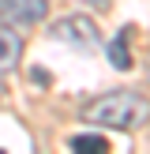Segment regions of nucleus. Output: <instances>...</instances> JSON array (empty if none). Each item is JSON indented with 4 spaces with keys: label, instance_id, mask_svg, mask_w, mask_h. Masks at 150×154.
I'll return each instance as SVG.
<instances>
[{
    "label": "nucleus",
    "instance_id": "nucleus-9",
    "mask_svg": "<svg viewBox=\"0 0 150 154\" xmlns=\"http://www.w3.org/2000/svg\"><path fill=\"white\" fill-rule=\"evenodd\" d=\"M0 98H4V83H0Z\"/></svg>",
    "mask_w": 150,
    "mask_h": 154
},
{
    "label": "nucleus",
    "instance_id": "nucleus-5",
    "mask_svg": "<svg viewBox=\"0 0 150 154\" xmlns=\"http://www.w3.org/2000/svg\"><path fill=\"white\" fill-rule=\"evenodd\" d=\"M131 30H135V26H120L116 38L109 42V60H112V68H116V72H128V68H131V53H128Z\"/></svg>",
    "mask_w": 150,
    "mask_h": 154
},
{
    "label": "nucleus",
    "instance_id": "nucleus-3",
    "mask_svg": "<svg viewBox=\"0 0 150 154\" xmlns=\"http://www.w3.org/2000/svg\"><path fill=\"white\" fill-rule=\"evenodd\" d=\"M49 15V0H0V23L8 26H34Z\"/></svg>",
    "mask_w": 150,
    "mask_h": 154
},
{
    "label": "nucleus",
    "instance_id": "nucleus-7",
    "mask_svg": "<svg viewBox=\"0 0 150 154\" xmlns=\"http://www.w3.org/2000/svg\"><path fill=\"white\" fill-rule=\"evenodd\" d=\"M82 4H86V8H98V11H109L112 0H82Z\"/></svg>",
    "mask_w": 150,
    "mask_h": 154
},
{
    "label": "nucleus",
    "instance_id": "nucleus-1",
    "mask_svg": "<svg viewBox=\"0 0 150 154\" xmlns=\"http://www.w3.org/2000/svg\"><path fill=\"white\" fill-rule=\"evenodd\" d=\"M82 120L101 124V128H116V132H131V128L150 120V102L135 90H109L82 109Z\"/></svg>",
    "mask_w": 150,
    "mask_h": 154
},
{
    "label": "nucleus",
    "instance_id": "nucleus-8",
    "mask_svg": "<svg viewBox=\"0 0 150 154\" xmlns=\"http://www.w3.org/2000/svg\"><path fill=\"white\" fill-rule=\"evenodd\" d=\"M146 79H150V60H146Z\"/></svg>",
    "mask_w": 150,
    "mask_h": 154
},
{
    "label": "nucleus",
    "instance_id": "nucleus-4",
    "mask_svg": "<svg viewBox=\"0 0 150 154\" xmlns=\"http://www.w3.org/2000/svg\"><path fill=\"white\" fill-rule=\"evenodd\" d=\"M19 60H22V38L15 30H0V75L11 72Z\"/></svg>",
    "mask_w": 150,
    "mask_h": 154
},
{
    "label": "nucleus",
    "instance_id": "nucleus-2",
    "mask_svg": "<svg viewBox=\"0 0 150 154\" xmlns=\"http://www.w3.org/2000/svg\"><path fill=\"white\" fill-rule=\"evenodd\" d=\"M49 38L52 42H64V45H79V49H94L101 42L94 19H86V15H64V19H56L49 26Z\"/></svg>",
    "mask_w": 150,
    "mask_h": 154
},
{
    "label": "nucleus",
    "instance_id": "nucleus-6",
    "mask_svg": "<svg viewBox=\"0 0 150 154\" xmlns=\"http://www.w3.org/2000/svg\"><path fill=\"white\" fill-rule=\"evenodd\" d=\"M75 154H98V150H112L109 147V139L105 135H98V132H86V135H71V143H68Z\"/></svg>",
    "mask_w": 150,
    "mask_h": 154
}]
</instances>
